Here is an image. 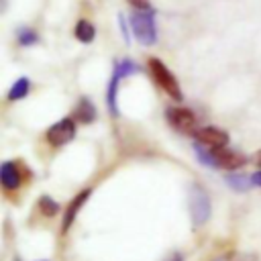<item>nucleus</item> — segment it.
I'll return each mask as SVG.
<instances>
[{
	"label": "nucleus",
	"mask_w": 261,
	"mask_h": 261,
	"mask_svg": "<svg viewBox=\"0 0 261 261\" xmlns=\"http://www.w3.org/2000/svg\"><path fill=\"white\" fill-rule=\"evenodd\" d=\"M139 71H141L139 65L135 61H130V59H120V61L114 63V73H118L122 80L128 77V75H133V73H139Z\"/></svg>",
	"instance_id": "obj_14"
},
{
	"label": "nucleus",
	"mask_w": 261,
	"mask_h": 261,
	"mask_svg": "<svg viewBox=\"0 0 261 261\" xmlns=\"http://www.w3.org/2000/svg\"><path fill=\"white\" fill-rule=\"evenodd\" d=\"M149 71H151V77L155 80V84H157L169 98H173L175 102H181L184 94H181V90H179V84H177L175 75L169 71V67H167L161 59L151 57V59H149Z\"/></svg>",
	"instance_id": "obj_2"
},
{
	"label": "nucleus",
	"mask_w": 261,
	"mask_h": 261,
	"mask_svg": "<svg viewBox=\"0 0 261 261\" xmlns=\"http://www.w3.org/2000/svg\"><path fill=\"white\" fill-rule=\"evenodd\" d=\"M167 120L179 133H196V116L192 110H188L184 106L167 108Z\"/></svg>",
	"instance_id": "obj_5"
},
{
	"label": "nucleus",
	"mask_w": 261,
	"mask_h": 261,
	"mask_svg": "<svg viewBox=\"0 0 261 261\" xmlns=\"http://www.w3.org/2000/svg\"><path fill=\"white\" fill-rule=\"evenodd\" d=\"M226 184L230 188H234L237 192H245V190H249L253 186L251 177H247V175H226Z\"/></svg>",
	"instance_id": "obj_16"
},
{
	"label": "nucleus",
	"mask_w": 261,
	"mask_h": 261,
	"mask_svg": "<svg viewBox=\"0 0 261 261\" xmlns=\"http://www.w3.org/2000/svg\"><path fill=\"white\" fill-rule=\"evenodd\" d=\"M133 35L141 45H155L157 43V27H155V10H133L128 16Z\"/></svg>",
	"instance_id": "obj_1"
},
{
	"label": "nucleus",
	"mask_w": 261,
	"mask_h": 261,
	"mask_svg": "<svg viewBox=\"0 0 261 261\" xmlns=\"http://www.w3.org/2000/svg\"><path fill=\"white\" fill-rule=\"evenodd\" d=\"M45 137H47L49 145H53V147L67 145L75 137V122H73V118H61L59 122L51 124L47 128V133H45Z\"/></svg>",
	"instance_id": "obj_4"
},
{
	"label": "nucleus",
	"mask_w": 261,
	"mask_h": 261,
	"mask_svg": "<svg viewBox=\"0 0 261 261\" xmlns=\"http://www.w3.org/2000/svg\"><path fill=\"white\" fill-rule=\"evenodd\" d=\"M194 137L200 145H204L208 149H222L228 143V135L222 128H216V126H204V128L196 130Z\"/></svg>",
	"instance_id": "obj_6"
},
{
	"label": "nucleus",
	"mask_w": 261,
	"mask_h": 261,
	"mask_svg": "<svg viewBox=\"0 0 261 261\" xmlns=\"http://www.w3.org/2000/svg\"><path fill=\"white\" fill-rule=\"evenodd\" d=\"M90 194H92L90 188H86V190H82L80 194H75V198L71 200V204H69L67 210H65V216H63V222H61V234H65V232L71 228V224H73V220H75L80 208L86 204V200L90 198Z\"/></svg>",
	"instance_id": "obj_9"
},
{
	"label": "nucleus",
	"mask_w": 261,
	"mask_h": 261,
	"mask_svg": "<svg viewBox=\"0 0 261 261\" xmlns=\"http://www.w3.org/2000/svg\"><path fill=\"white\" fill-rule=\"evenodd\" d=\"M253 163H255V165H257V167L261 169V149H259V151L255 153V157H253Z\"/></svg>",
	"instance_id": "obj_22"
},
{
	"label": "nucleus",
	"mask_w": 261,
	"mask_h": 261,
	"mask_svg": "<svg viewBox=\"0 0 261 261\" xmlns=\"http://www.w3.org/2000/svg\"><path fill=\"white\" fill-rule=\"evenodd\" d=\"M16 39H18V43H20L22 47H31V45H35V43L39 41V35H37L33 29H27V27H22V29L18 31Z\"/></svg>",
	"instance_id": "obj_17"
},
{
	"label": "nucleus",
	"mask_w": 261,
	"mask_h": 261,
	"mask_svg": "<svg viewBox=\"0 0 261 261\" xmlns=\"http://www.w3.org/2000/svg\"><path fill=\"white\" fill-rule=\"evenodd\" d=\"M39 210L43 216H55L59 212V204L51 196H41L39 198Z\"/></svg>",
	"instance_id": "obj_15"
},
{
	"label": "nucleus",
	"mask_w": 261,
	"mask_h": 261,
	"mask_svg": "<svg viewBox=\"0 0 261 261\" xmlns=\"http://www.w3.org/2000/svg\"><path fill=\"white\" fill-rule=\"evenodd\" d=\"M73 118H77L80 122H84V124H90V122H94V118H96V108H94V104L90 102V98H80L77 100V106H75V110H73Z\"/></svg>",
	"instance_id": "obj_10"
},
{
	"label": "nucleus",
	"mask_w": 261,
	"mask_h": 261,
	"mask_svg": "<svg viewBox=\"0 0 261 261\" xmlns=\"http://www.w3.org/2000/svg\"><path fill=\"white\" fill-rule=\"evenodd\" d=\"M171 261H181V257H173V259H171Z\"/></svg>",
	"instance_id": "obj_23"
},
{
	"label": "nucleus",
	"mask_w": 261,
	"mask_h": 261,
	"mask_svg": "<svg viewBox=\"0 0 261 261\" xmlns=\"http://www.w3.org/2000/svg\"><path fill=\"white\" fill-rule=\"evenodd\" d=\"M190 214L196 226L204 224L210 218V198L200 184H194L190 188Z\"/></svg>",
	"instance_id": "obj_3"
},
{
	"label": "nucleus",
	"mask_w": 261,
	"mask_h": 261,
	"mask_svg": "<svg viewBox=\"0 0 261 261\" xmlns=\"http://www.w3.org/2000/svg\"><path fill=\"white\" fill-rule=\"evenodd\" d=\"M251 181H253V186H261V169L251 175Z\"/></svg>",
	"instance_id": "obj_21"
},
{
	"label": "nucleus",
	"mask_w": 261,
	"mask_h": 261,
	"mask_svg": "<svg viewBox=\"0 0 261 261\" xmlns=\"http://www.w3.org/2000/svg\"><path fill=\"white\" fill-rule=\"evenodd\" d=\"M29 90H31V82H29L27 77H18V80L10 86V90H8V94H6V98H8V102L22 100V98H27Z\"/></svg>",
	"instance_id": "obj_13"
},
{
	"label": "nucleus",
	"mask_w": 261,
	"mask_h": 261,
	"mask_svg": "<svg viewBox=\"0 0 261 261\" xmlns=\"http://www.w3.org/2000/svg\"><path fill=\"white\" fill-rule=\"evenodd\" d=\"M214 163L220 169H237V167H243L247 163V157L241 155L239 151L222 147V149H214Z\"/></svg>",
	"instance_id": "obj_7"
},
{
	"label": "nucleus",
	"mask_w": 261,
	"mask_h": 261,
	"mask_svg": "<svg viewBox=\"0 0 261 261\" xmlns=\"http://www.w3.org/2000/svg\"><path fill=\"white\" fill-rule=\"evenodd\" d=\"M214 261H259V257L255 253H232V255L218 257Z\"/></svg>",
	"instance_id": "obj_18"
},
{
	"label": "nucleus",
	"mask_w": 261,
	"mask_h": 261,
	"mask_svg": "<svg viewBox=\"0 0 261 261\" xmlns=\"http://www.w3.org/2000/svg\"><path fill=\"white\" fill-rule=\"evenodd\" d=\"M118 24H120V31H122V37H124V43H130V33H128V20L122 16V14H118Z\"/></svg>",
	"instance_id": "obj_19"
},
{
	"label": "nucleus",
	"mask_w": 261,
	"mask_h": 261,
	"mask_svg": "<svg viewBox=\"0 0 261 261\" xmlns=\"http://www.w3.org/2000/svg\"><path fill=\"white\" fill-rule=\"evenodd\" d=\"M135 10H149L151 8V2L149 0H126Z\"/></svg>",
	"instance_id": "obj_20"
},
{
	"label": "nucleus",
	"mask_w": 261,
	"mask_h": 261,
	"mask_svg": "<svg viewBox=\"0 0 261 261\" xmlns=\"http://www.w3.org/2000/svg\"><path fill=\"white\" fill-rule=\"evenodd\" d=\"M120 75L112 71V77L108 82V90H106V104H108V112L112 116H118V102H116V92H118V84H120Z\"/></svg>",
	"instance_id": "obj_11"
},
{
	"label": "nucleus",
	"mask_w": 261,
	"mask_h": 261,
	"mask_svg": "<svg viewBox=\"0 0 261 261\" xmlns=\"http://www.w3.org/2000/svg\"><path fill=\"white\" fill-rule=\"evenodd\" d=\"M0 184L4 190L12 192V190H18L20 184H22V177H20V169L14 161H4L0 165Z\"/></svg>",
	"instance_id": "obj_8"
},
{
	"label": "nucleus",
	"mask_w": 261,
	"mask_h": 261,
	"mask_svg": "<svg viewBox=\"0 0 261 261\" xmlns=\"http://www.w3.org/2000/svg\"><path fill=\"white\" fill-rule=\"evenodd\" d=\"M73 35H75V39L82 41V43H92L94 37H96V27H94L88 18H80V20L75 22Z\"/></svg>",
	"instance_id": "obj_12"
}]
</instances>
